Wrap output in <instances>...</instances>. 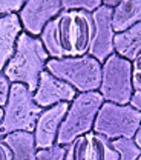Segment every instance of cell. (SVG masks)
Returning <instances> with one entry per match:
<instances>
[{
    "label": "cell",
    "instance_id": "cell-1",
    "mask_svg": "<svg viewBox=\"0 0 141 160\" xmlns=\"http://www.w3.org/2000/svg\"><path fill=\"white\" fill-rule=\"evenodd\" d=\"M92 34V14L63 9L45 26L39 39L51 59H66L86 56L89 52Z\"/></svg>",
    "mask_w": 141,
    "mask_h": 160
},
{
    "label": "cell",
    "instance_id": "cell-2",
    "mask_svg": "<svg viewBox=\"0 0 141 160\" xmlns=\"http://www.w3.org/2000/svg\"><path fill=\"white\" fill-rule=\"evenodd\" d=\"M49 59L51 57L39 37L21 32L17 39L14 56L5 66L3 74L11 82V85L20 83L25 85L31 92H34Z\"/></svg>",
    "mask_w": 141,
    "mask_h": 160
},
{
    "label": "cell",
    "instance_id": "cell-3",
    "mask_svg": "<svg viewBox=\"0 0 141 160\" xmlns=\"http://www.w3.org/2000/svg\"><path fill=\"white\" fill-rule=\"evenodd\" d=\"M103 103V96L98 91L77 94V97L69 103V109L57 136V145L68 148L78 137L91 132Z\"/></svg>",
    "mask_w": 141,
    "mask_h": 160
},
{
    "label": "cell",
    "instance_id": "cell-4",
    "mask_svg": "<svg viewBox=\"0 0 141 160\" xmlns=\"http://www.w3.org/2000/svg\"><path fill=\"white\" fill-rule=\"evenodd\" d=\"M40 106L34 102V92L25 85L12 83L8 102L3 106V120L0 125V139L11 132H34L37 119L41 114Z\"/></svg>",
    "mask_w": 141,
    "mask_h": 160
},
{
    "label": "cell",
    "instance_id": "cell-5",
    "mask_svg": "<svg viewBox=\"0 0 141 160\" xmlns=\"http://www.w3.org/2000/svg\"><path fill=\"white\" fill-rule=\"evenodd\" d=\"M46 71L71 85L78 94L98 91L101 85V63L89 54L81 57L49 59Z\"/></svg>",
    "mask_w": 141,
    "mask_h": 160
},
{
    "label": "cell",
    "instance_id": "cell-6",
    "mask_svg": "<svg viewBox=\"0 0 141 160\" xmlns=\"http://www.w3.org/2000/svg\"><path fill=\"white\" fill-rule=\"evenodd\" d=\"M141 125V112L130 105L104 102L100 108L92 131L107 140L134 139Z\"/></svg>",
    "mask_w": 141,
    "mask_h": 160
},
{
    "label": "cell",
    "instance_id": "cell-7",
    "mask_svg": "<svg viewBox=\"0 0 141 160\" xmlns=\"http://www.w3.org/2000/svg\"><path fill=\"white\" fill-rule=\"evenodd\" d=\"M98 92L104 102L129 105L134 96L132 62L118 54H112L101 65V85Z\"/></svg>",
    "mask_w": 141,
    "mask_h": 160
},
{
    "label": "cell",
    "instance_id": "cell-8",
    "mask_svg": "<svg viewBox=\"0 0 141 160\" xmlns=\"http://www.w3.org/2000/svg\"><path fill=\"white\" fill-rule=\"evenodd\" d=\"M112 11L110 8L101 5L92 12L94 34L89 45V56L94 57L101 65L115 54V32L112 28Z\"/></svg>",
    "mask_w": 141,
    "mask_h": 160
},
{
    "label": "cell",
    "instance_id": "cell-9",
    "mask_svg": "<svg viewBox=\"0 0 141 160\" xmlns=\"http://www.w3.org/2000/svg\"><path fill=\"white\" fill-rule=\"evenodd\" d=\"M61 11V0H29L23 3L17 16L20 19L23 32L32 37H40L45 26Z\"/></svg>",
    "mask_w": 141,
    "mask_h": 160
},
{
    "label": "cell",
    "instance_id": "cell-10",
    "mask_svg": "<svg viewBox=\"0 0 141 160\" xmlns=\"http://www.w3.org/2000/svg\"><path fill=\"white\" fill-rule=\"evenodd\" d=\"M118 152L112 148L110 140L94 131L81 136L66 148L64 160H118Z\"/></svg>",
    "mask_w": 141,
    "mask_h": 160
},
{
    "label": "cell",
    "instance_id": "cell-11",
    "mask_svg": "<svg viewBox=\"0 0 141 160\" xmlns=\"http://www.w3.org/2000/svg\"><path fill=\"white\" fill-rule=\"evenodd\" d=\"M77 91L66 82L54 77L46 69L41 72L37 89L34 91V102L41 109H48L59 103H71L77 97Z\"/></svg>",
    "mask_w": 141,
    "mask_h": 160
},
{
    "label": "cell",
    "instance_id": "cell-12",
    "mask_svg": "<svg viewBox=\"0 0 141 160\" xmlns=\"http://www.w3.org/2000/svg\"><path fill=\"white\" fill-rule=\"evenodd\" d=\"M68 109H69V103H59L55 106L41 111L32 132L37 149H46L57 143V136Z\"/></svg>",
    "mask_w": 141,
    "mask_h": 160
},
{
    "label": "cell",
    "instance_id": "cell-13",
    "mask_svg": "<svg viewBox=\"0 0 141 160\" xmlns=\"http://www.w3.org/2000/svg\"><path fill=\"white\" fill-rule=\"evenodd\" d=\"M23 32L20 19L17 14L0 17V72L14 56L17 39Z\"/></svg>",
    "mask_w": 141,
    "mask_h": 160
},
{
    "label": "cell",
    "instance_id": "cell-14",
    "mask_svg": "<svg viewBox=\"0 0 141 160\" xmlns=\"http://www.w3.org/2000/svg\"><path fill=\"white\" fill-rule=\"evenodd\" d=\"M141 22V0H123L112 11V28L115 34L124 32Z\"/></svg>",
    "mask_w": 141,
    "mask_h": 160
},
{
    "label": "cell",
    "instance_id": "cell-15",
    "mask_svg": "<svg viewBox=\"0 0 141 160\" xmlns=\"http://www.w3.org/2000/svg\"><path fill=\"white\" fill-rule=\"evenodd\" d=\"M2 140L9 148L12 160H35L37 146L32 132H11L2 137Z\"/></svg>",
    "mask_w": 141,
    "mask_h": 160
},
{
    "label": "cell",
    "instance_id": "cell-16",
    "mask_svg": "<svg viewBox=\"0 0 141 160\" xmlns=\"http://www.w3.org/2000/svg\"><path fill=\"white\" fill-rule=\"evenodd\" d=\"M114 43L115 54L132 62L141 52V22L124 32L115 34Z\"/></svg>",
    "mask_w": 141,
    "mask_h": 160
},
{
    "label": "cell",
    "instance_id": "cell-17",
    "mask_svg": "<svg viewBox=\"0 0 141 160\" xmlns=\"http://www.w3.org/2000/svg\"><path fill=\"white\" fill-rule=\"evenodd\" d=\"M112 148L118 152V160H138L141 149L137 146L134 139H117L112 140Z\"/></svg>",
    "mask_w": 141,
    "mask_h": 160
},
{
    "label": "cell",
    "instance_id": "cell-18",
    "mask_svg": "<svg viewBox=\"0 0 141 160\" xmlns=\"http://www.w3.org/2000/svg\"><path fill=\"white\" fill-rule=\"evenodd\" d=\"M103 5V0H61V9L64 11H84L92 14Z\"/></svg>",
    "mask_w": 141,
    "mask_h": 160
},
{
    "label": "cell",
    "instance_id": "cell-19",
    "mask_svg": "<svg viewBox=\"0 0 141 160\" xmlns=\"http://www.w3.org/2000/svg\"><path fill=\"white\" fill-rule=\"evenodd\" d=\"M66 157V148L60 145H54L46 149H37L35 160H64Z\"/></svg>",
    "mask_w": 141,
    "mask_h": 160
},
{
    "label": "cell",
    "instance_id": "cell-20",
    "mask_svg": "<svg viewBox=\"0 0 141 160\" xmlns=\"http://www.w3.org/2000/svg\"><path fill=\"white\" fill-rule=\"evenodd\" d=\"M25 2L21 0H0V17L9 16V14H17L21 9Z\"/></svg>",
    "mask_w": 141,
    "mask_h": 160
},
{
    "label": "cell",
    "instance_id": "cell-21",
    "mask_svg": "<svg viewBox=\"0 0 141 160\" xmlns=\"http://www.w3.org/2000/svg\"><path fill=\"white\" fill-rule=\"evenodd\" d=\"M132 83L134 91L141 92V52L132 60Z\"/></svg>",
    "mask_w": 141,
    "mask_h": 160
},
{
    "label": "cell",
    "instance_id": "cell-22",
    "mask_svg": "<svg viewBox=\"0 0 141 160\" xmlns=\"http://www.w3.org/2000/svg\"><path fill=\"white\" fill-rule=\"evenodd\" d=\"M9 89H11V82L5 77L3 72H0V108H3L6 105Z\"/></svg>",
    "mask_w": 141,
    "mask_h": 160
},
{
    "label": "cell",
    "instance_id": "cell-23",
    "mask_svg": "<svg viewBox=\"0 0 141 160\" xmlns=\"http://www.w3.org/2000/svg\"><path fill=\"white\" fill-rule=\"evenodd\" d=\"M0 160H12L9 148L5 145V142L2 139H0Z\"/></svg>",
    "mask_w": 141,
    "mask_h": 160
},
{
    "label": "cell",
    "instance_id": "cell-24",
    "mask_svg": "<svg viewBox=\"0 0 141 160\" xmlns=\"http://www.w3.org/2000/svg\"><path fill=\"white\" fill-rule=\"evenodd\" d=\"M132 108H135L138 112H141V92H137L134 91V96L130 99V103H129Z\"/></svg>",
    "mask_w": 141,
    "mask_h": 160
},
{
    "label": "cell",
    "instance_id": "cell-25",
    "mask_svg": "<svg viewBox=\"0 0 141 160\" xmlns=\"http://www.w3.org/2000/svg\"><path fill=\"white\" fill-rule=\"evenodd\" d=\"M103 5L110 8V9H115L118 5H120V0H103Z\"/></svg>",
    "mask_w": 141,
    "mask_h": 160
},
{
    "label": "cell",
    "instance_id": "cell-26",
    "mask_svg": "<svg viewBox=\"0 0 141 160\" xmlns=\"http://www.w3.org/2000/svg\"><path fill=\"white\" fill-rule=\"evenodd\" d=\"M134 142L137 143V146L141 149V125H140V129H138V132L135 134V137H134Z\"/></svg>",
    "mask_w": 141,
    "mask_h": 160
},
{
    "label": "cell",
    "instance_id": "cell-27",
    "mask_svg": "<svg viewBox=\"0 0 141 160\" xmlns=\"http://www.w3.org/2000/svg\"><path fill=\"white\" fill-rule=\"evenodd\" d=\"M2 120H3V108H0V125H2Z\"/></svg>",
    "mask_w": 141,
    "mask_h": 160
},
{
    "label": "cell",
    "instance_id": "cell-28",
    "mask_svg": "<svg viewBox=\"0 0 141 160\" xmlns=\"http://www.w3.org/2000/svg\"><path fill=\"white\" fill-rule=\"evenodd\" d=\"M138 160H141V154H140V157H138Z\"/></svg>",
    "mask_w": 141,
    "mask_h": 160
}]
</instances>
